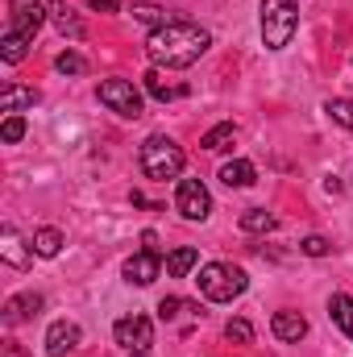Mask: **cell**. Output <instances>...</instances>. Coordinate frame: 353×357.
Returning a JSON list of instances; mask_svg holds the SVG:
<instances>
[{
	"label": "cell",
	"mask_w": 353,
	"mask_h": 357,
	"mask_svg": "<svg viewBox=\"0 0 353 357\" xmlns=\"http://www.w3.org/2000/svg\"><path fill=\"white\" fill-rule=\"evenodd\" d=\"M208 46H212V33L195 21H171V25H163L146 38V54L158 71L163 67L179 71V67L200 63V54H208Z\"/></svg>",
	"instance_id": "6da1fadb"
},
{
	"label": "cell",
	"mask_w": 353,
	"mask_h": 357,
	"mask_svg": "<svg viewBox=\"0 0 353 357\" xmlns=\"http://www.w3.org/2000/svg\"><path fill=\"white\" fill-rule=\"evenodd\" d=\"M195 287L212 303H233V299H241L250 291V274L241 266H233V262H208L195 274Z\"/></svg>",
	"instance_id": "7a4b0ae2"
},
{
	"label": "cell",
	"mask_w": 353,
	"mask_h": 357,
	"mask_svg": "<svg viewBox=\"0 0 353 357\" xmlns=\"http://www.w3.org/2000/svg\"><path fill=\"white\" fill-rule=\"evenodd\" d=\"M183 167H187V158H183V150H179L167 133H150L142 142V171H146V178L167 183V178L183 175Z\"/></svg>",
	"instance_id": "3957f363"
},
{
	"label": "cell",
	"mask_w": 353,
	"mask_h": 357,
	"mask_svg": "<svg viewBox=\"0 0 353 357\" xmlns=\"http://www.w3.org/2000/svg\"><path fill=\"white\" fill-rule=\"evenodd\" d=\"M299 29V4L295 0H262V42L266 50H287Z\"/></svg>",
	"instance_id": "277c9868"
},
{
	"label": "cell",
	"mask_w": 353,
	"mask_h": 357,
	"mask_svg": "<svg viewBox=\"0 0 353 357\" xmlns=\"http://www.w3.org/2000/svg\"><path fill=\"white\" fill-rule=\"evenodd\" d=\"M112 337H117V345L125 349L129 357H146L154 349V324H150V316H121L117 324H112Z\"/></svg>",
	"instance_id": "5b68a950"
},
{
	"label": "cell",
	"mask_w": 353,
	"mask_h": 357,
	"mask_svg": "<svg viewBox=\"0 0 353 357\" xmlns=\"http://www.w3.org/2000/svg\"><path fill=\"white\" fill-rule=\"evenodd\" d=\"M96 96H100L104 108H112L125 121H137L142 116V91L133 88V79H100Z\"/></svg>",
	"instance_id": "8992f818"
},
{
	"label": "cell",
	"mask_w": 353,
	"mask_h": 357,
	"mask_svg": "<svg viewBox=\"0 0 353 357\" xmlns=\"http://www.w3.org/2000/svg\"><path fill=\"white\" fill-rule=\"evenodd\" d=\"M175 208H179L183 220H208V212H212V195H208V187H204L200 178H179Z\"/></svg>",
	"instance_id": "52a82bcc"
},
{
	"label": "cell",
	"mask_w": 353,
	"mask_h": 357,
	"mask_svg": "<svg viewBox=\"0 0 353 357\" xmlns=\"http://www.w3.org/2000/svg\"><path fill=\"white\" fill-rule=\"evenodd\" d=\"M80 341H84V328L75 324V320H54L50 328H46V354L50 357H67L80 349Z\"/></svg>",
	"instance_id": "ba28073f"
},
{
	"label": "cell",
	"mask_w": 353,
	"mask_h": 357,
	"mask_svg": "<svg viewBox=\"0 0 353 357\" xmlns=\"http://www.w3.org/2000/svg\"><path fill=\"white\" fill-rule=\"evenodd\" d=\"M46 17H50V8H46V4H17V8H13V17H8V33H17V38L33 42V38H38V29L46 25Z\"/></svg>",
	"instance_id": "9c48e42d"
},
{
	"label": "cell",
	"mask_w": 353,
	"mask_h": 357,
	"mask_svg": "<svg viewBox=\"0 0 353 357\" xmlns=\"http://www.w3.org/2000/svg\"><path fill=\"white\" fill-rule=\"evenodd\" d=\"M158 274H163V254L142 250V254H133V258L125 262V282H133V287H150Z\"/></svg>",
	"instance_id": "30bf717a"
},
{
	"label": "cell",
	"mask_w": 353,
	"mask_h": 357,
	"mask_svg": "<svg viewBox=\"0 0 353 357\" xmlns=\"http://www.w3.org/2000/svg\"><path fill=\"white\" fill-rule=\"evenodd\" d=\"M0 258H4L8 266L25 270L29 262H33V245L25 250V241H21V233H17L13 225H4V229H0Z\"/></svg>",
	"instance_id": "8fae6325"
},
{
	"label": "cell",
	"mask_w": 353,
	"mask_h": 357,
	"mask_svg": "<svg viewBox=\"0 0 353 357\" xmlns=\"http://www.w3.org/2000/svg\"><path fill=\"white\" fill-rule=\"evenodd\" d=\"M270 333H274L283 345H295V341H303V337H308V320H303L299 312H274Z\"/></svg>",
	"instance_id": "7c38bea8"
},
{
	"label": "cell",
	"mask_w": 353,
	"mask_h": 357,
	"mask_svg": "<svg viewBox=\"0 0 353 357\" xmlns=\"http://www.w3.org/2000/svg\"><path fill=\"white\" fill-rule=\"evenodd\" d=\"M33 312H42V295H38V291H21V295H13V299L4 303V324H21V320H29Z\"/></svg>",
	"instance_id": "4fadbf2b"
},
{
	"label": "cell",
	"mask_w": 353,
	"mask_h": 357,
	"mask_svg": "<svg viewBox=\"0 0 353 357\" xmlns=\"http://www.w3.org/2000/svg\"><path fill=\"white\" fill-rule=\"evenodd\" d=\"M42 96L38 88H25V84H4L0 88V112H21V108H33Z\"/></svg>",
	"instance_id": "5bb4252c"
},
{
	"label": "cell",
	"mask_w": 353,
	"mask_h": 357,
	"mask_svg": "<svg viewBox=\"0 0 353 357\" xmlns=\"http://www.w3.org/2000/svg\"><path fill=\"white\" fill-rule=\"evenodd\" d=\"M50 21L59 25V33H67V38H75V42L88 33V29H84V21L71 13V4H67V0H54V4H50Z\"/></svg>",
	"instance_id": "9a60e30c"
},
{
	"label": "cell",
	"mask_w": 353,
	"mask_h": 357,
	"mask_svg": "<svg viewBox=\"0 0 353 357\" xmlns=\"http://www.w3.org/2000/svg\"><path fill=\"white\" fill-rule=\"evenodd\" d=\"M220 178H225V187H254L258 183V167L246 162V158H233V162L220 167Z\"/></svg>",
	"instance_id": "2e32d148"
},
{
	"label": "cell",
	"mask_w": 353,
	"mask_h": 357,
	"mask_svg": "<svg viewBox=\"0 0 353 357\" xmlns=\"http://www.w3.org/2000/svg\"><path fill=\"white\" fill-rule=\"evenodd\" d=\"M329 320L353 341V295H341V291H337V295L329 299Z\"/></svg>",
	"instance_id": "e0dca14e"
},
{
	"label": "cell",
	"mask_w": 353,
	"mask_h": 357,
	"mask_svg": "<svg viewBox=\"0 0 353 357\" xmlns=\"http://www.w3.org/2000/svg\"><path fill=\"white\" fill-rule=\"evenodd\" d=\"M29 245H33V254H38V258H59V254H63V233H59L54 225H42V229L33 233V241H29Z\"/></svg>",
	"instance_id": "ac0fdd59"
},
{
	"label": "cell",
	"mask_w": 353,
	"mask_h": 357,
	"mask_svg": "<svg viewBox=\"0 0 353 357\" xmlns=\"http://www.w3.org/2000/svg\"><path fill=\"white\" fill-rule=\"evenodd\" d=\"M200 266V250L195 245H179L167 254V274L171 278H183V274H191V270Z\"/></svg>",
	"instance_id": "d6986e66"
},
{
	"label": "cell",
	"mask_w": 353,
	"mask_h": 357,
	"mask_svg": "<svg viewBox=\"0 0 353 357\" xmlns=\"http://www.w3.org/2000/svg\"><path fill=\"white\" fill-rule=\"evenodd\" d=\"M233 137H237V125H233V121H220V125H212V129L200 137V146H204V150H229Z\"/></svg>",
	"instance_id": "ffe728a7"
},
{
	"label": "cell",
	"mask_w": 353,
	"mask_h": 357,
	"mask_svg": "<svg viewBox=\"0 0 353 357\" xmlns=\"http://www.w3.org/2000/svg\"><path fill=\"white\" fill-rule=\"evenodd\" d=\"M142 84H146V91H150L154 100H163V104H167V100H175V96H183V91H187V88H171V84L163 79V71H158V67H150V71L142 75Z\"/></svg>",
	"instance_id": "44dd1931"
},
{
	"label": "cell",
	"mask_w": 353,
	"mask_h": 357,
	"mask_svg": "<svg viewBox=\"0 0 353 357\" xmlns=\"http://www.w3.org/2000/svg\"><path fill=\"white\" fill-rule=\"evenodd\" d=\"M133 17L142 21V25H150V33L154 29H163V25H171L175 17L167 13V8H158V4H133Z\"/></svg>",
	"instance_id": "7402d4cb"
},
{
	"label": "cell",
	"mask_w": 353,
	"mask_h": 357,
	"mask_svg": "<svg viewBox=\"0 0 353 357\" xmlns=\"http://www.w3.org/2000/svg\"><path fill=\"white\" fill-rule=\"evenodd\" d=\"M324 112H329L341 129H350L353 133V100L350 96H333V100H324Z\"/></svg>",
	"instance_id": "603a6c76"
},
{
	"label": "cell",
	"mask_w": 353,
	"mask_h": 357,
	"mask_svg": "<svg viewBox=\"0 0 353 357\" xmlns=\"http://www.w3.org/2000/svg\"><path fill=\"white\" fill-rule=\"evenodd\" d=\"M274 225H278V220H274L266 208H250V212H241V229H246V233H270Z\"/></svg>",
	"instance_id": "cb8c5ba5"
},
{
	"label": "cell",
	"mask_w": 353,
	"mask_h": 357,
	"mask_svg": "<svg viewBox=\"0 0 353 357\" xmlns=\"http://www.w3.org/2000/svg\"><path fill=\"white\" fill-rule=\"evenodd\" d=\"M25 50H29V42H25V38H17V33H4V42H0V59H4L8 67H17V63L25 59Z\"/></svg>",
	"instance_id": "d4e9b609"
},
{
	"label": "cell",
	"mask_w": 353,
	"mask_h": 357,
	"mask_svg": "<svg viewBox=\"0 0 353 357\" xmlns=\"http://www.w3.org/2000/svg\"><path fill=\"white\" fill-rule=\"evenodd\" d=\"M0 137H4V146H17V142L25 137V116H21V112H8L4 125H0Z\"/></svg>",
	"instance_id": "484cf974"
},
{
	"label": "cell",
	"mask_w": 353,
	"mask_h": 357,
	"mask_svg": "<svg viewBox=\"0 0 353 357\" xmlns=\"http://www.w3.org/2000/svg\"><path fill=\"white\" fill-rule=\"evenodd\" d=\"M54 67H59L63 75H84V71H88V59L75 54V50H63V54L54 59Z\"/></svg>",
	"instance_id": "4316f807"
},
{
	"label": "cell",
	"mask_w": 353,
	"mask_h": 357,
	"mask_svg": "<svg viewBox=\"0 0 353 357\" xmlns=\"http://www.w3.org/2000/svg\"><path fill=\"white\" fill-rule=\"evenodd\" d=\"M299 250H303L308 258H329V254H333V245H329V237H320V233H312V237H303V241H299Z\"/></svg>",
	"instance_id": "83f0119b"
},
{
	"label": "cell",
	"mask_w": 353,
	"mask_h": 357,
	"mask_svg": "<svg viewBox=\"0 0 353 357\" xmlns=\"http://www.w3.org/2000/svg\"><path fill=\"white\" fill-rule=\"evenodd\" d=\"M225 337L237 341V345H250V341H254V324H250V320H229V324H225Z\"/></svg>",
	"instance_id": "f1b7e54d"
},
{
	"label": "cell",
	"mask_w": 353,
	"mask_h": 357,
	"mask_svg": "<svg viewBox=\"0 0 353 357\" xmlns=\"http://www.w3.org/2000/svg\"><path fill=\"white\" fill-rule=\"evenodd\" d=\"M183 307H187V303H183L179 295H167V299L158 303V316H163V320H175L179 312H183Z\"/></svg>",
	"instance_id": "f546056e"
},
{
	"label": "cell",
	"mask_w": 353,
	"mask_h": 357,
	"mask_svg": "<svg viewBox=\"0 0 353 357\" xmlns=\"http://www.w3.org/2000/svg\"><path fill=\"white\" fill-rule=\"evenodd\" d=\"M142 250L158 254V233H154V229H146V233H142Z\"/></svg>",
	"instance_id": "4dcf8cb0"
},
{
	"label": "cell",
	"mask_w": 353,
	"mask_h": 357,
	"mask_svg": "<svg viewBox=\"0 0 353 357\" xmlns=\"http://www.w3.org/2000/svg\"><path fill=\"white\" fill-rule=\"evenodd\" d=\"M91 8H96V13H117L121 0H91Z\"/></svg>",
	"instance_id": "1f68e13d"
}]
</instances>
